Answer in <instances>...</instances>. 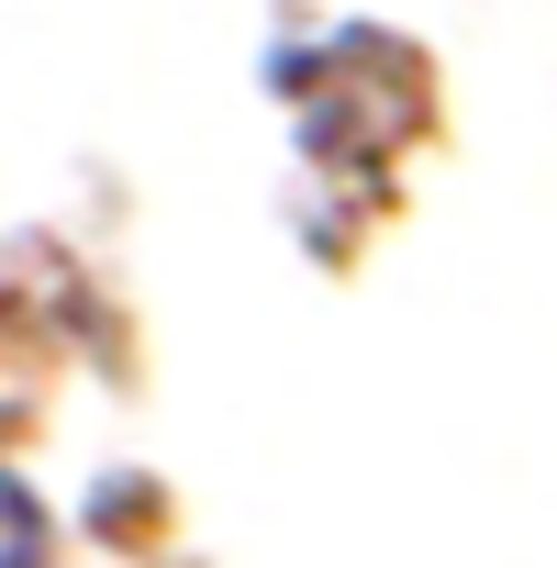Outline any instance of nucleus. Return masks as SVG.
I'll list each match as a JSON object with an SVG mask.
<instances>
[{
  "mask_svg": "<svg viewBox=\"0 0 557 568\" xmlns=\"http://www.w3.org/2000/svg\"><path fill=\"white\" fill-rule=\"evenodd\" d=\"M0 568H45V501L0 468Z\"/></svg>",
  "mask_w": 557,
  "mask_h": 568,
  "instance_id": "nucleus-1",
  "label": "nucleus"
}]
</instances>
